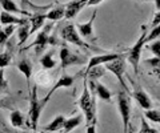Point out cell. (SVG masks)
<instances>
[{
    "label": "cell",
    "instance_id": "obj_1",
    "mask_svg": "<svg viewBox=\"0 0 160 133\" xmlns=\"http://www.w3.org/2000/svg\"><path fill=\"white\" fill-rule=\"evenodd\" d=\"M78 104L83 112V116H84V119H86L87 126L91 125V124H96V101H95V95L89 91L88 83H87L86 78H84L83 93L78 100Z\"/></svg>",
    "mask_w": 160,
    "mask_h": 133
},
{
    "label": "cell",
    "instance_id": "obj_2",
    "mask_svg": "<svg viewBox=\"0 0 160 133\" xmlns=\"http://www.w3.org/2000/svg\"><path fill=\"white\" fill-rule=\"evenodd\" d=\"M53 27H55L53 21L48 23L47 26H43V29L38 33L35 41L32 44H29V45H27L26 48H23V51L35 47V53H36V56H40L44 52V49L47 48V45H55V44L58 43V40H56V37L51 35Z\"/></svg>",
    "mask_w": 160,
    "mask_h": 133
},
{
    "label": "cell",
    "instance_id": "obj_3",
    "mask_svg": "<svg viewBox=\"0 0 160 133\" xmlns=\"http://www.w3.org/2000/svg\"><path fill=\"white\" fill-rule=\"evenodd\" d=\"M46 104L43 100L38 97V83H35L33 87L29 89V107H28V120L31 122V128L38 132V124L42 116V112Z\"/></svg>",
    "mask_w": 160,
    "mask_h": 133
},
{
    "label": "cell",
    "instance_id": "obj_4",
    "mask_svg": "<svg viewBox=\"0 0 160 133\" xmlns=\"http://www.w3.org/2000/svg\"><path fill=\"white\" fill-rule=\"evenodd\" d=\"M147 33H148L147 26H142V33H140L139 39L136 40V43H135L127 51V60L133 67L135 73L139 72L140 57H142V52H143V49H144V47H146V44H147V41H146Z\"/></svg>",
    "mask_w": 160,
    "mask_h": 133
},
{
    "label": "cell",
    "instance_id": "obj_5",
    "mask_svg": "<svg viewBox=\"0 0 160 133\" xmlns=\"http://www.w3.org/2000/svg\"><path fill=\"white\" fill-rule=\"evenodd\" d=\"M60 37H62L64 41H67L69 44H73V45H76L79 48L93 49V51L98 49V48L92 47V44H89V43L83 40L82 36L79 35L76 27H75L72 23H67V24H64V26H62V28H60Z\"/></svg>",
    "mask_w": 160,
    "mask_h": 133
},
{
    "label": "cell",
    "instance_id": "obj_6",
    "mask_svg": "<svg viewBox=\"0 0 160 133\" xmlns=\"http://www.w3.org/2000/svg\"><path fill=\"white\" fill-rule=\"evenodd\" d=\"M118 109L123 121V133H128L129 121H131V97L124 91L118 93Z\"/></svg>",
    "mask_w": 160,
    "mask_h": 133
},
{
    "label": "cell",
    "instance_id": "obj_7",
    "mask_svg": "<svg viewBox=\"0 0 160 133\" xmlns=\"http://www.w3.org/2000/svg\"><path fill=\"white\" fill-rule=\"evenodd\" d=\"M59 57H60V68H62V71H66V68L72 65H82V64L88 63V59L86 56L78 55V53L69 51L66 45H63L62 49H60Z\"/></svg>",
    "mask_w": 160,
    "mask_h": 133
},
{
    "label": "cell",
    "instance_id": "obj_8",
    "mask_svg": "<svg viewBox=\"0 0 160 133\" xmlns=\"http://www.w3.org/2000/svg\"><path fill=\"white\" fill-rule=\"evenodd\" d=\"M126 59H127V52L124 53L122 57L116 59V60L104 64V68H106V71L112 72L113 75L118 77V80H119V83H120V85L123 87L124 92L128 93L129 89H128V87H127V84H126V80H124V72H126Z\"/></svg>",
    "mask_w": 160,
    "mask_h": 133
},
{
    "label": "cell",
    "instance_id": "obj_9",
    "mask_svg": "<svg viewBox=\"0 0 160 133\" xmlns=\"http://www.w3.org/2000/svg\"><path fill=\"white\" fill-rule=\"evenodd\" d=\"M96 15H98V11L95 9L91 19H89L87 23H79L76 26V29H78L79 35L82 36V39L84 41H87L89 44H91V43H96V40H98V37L95 36V33H93V21L96 20Z\"/></svg>",
    "mask_w": 160,
    "mask_h": 133
},
{
    "label": "cell",
    "instance_id": "obj_10",
    "mask_svg": "<svg viewBox=\"0 0 160 133\" xmlns=\"http://www.w3.org/2000/svg\"><path fill=\"white\" fill-rule=\"evenodd\" d=\"M124 53H119V52H109V53H103V55H98V56H92L91 59H88V63H87V67H86V71H84V75L91 71L92 68L95 67H99V65H104L109 61H113L116 59L122 57Z\"/></svg>",
    "mask_w": 160,
    "mask_h": 133
},
{
    "label": "cell",
    "instance_id": "obj_11",
    "mask_svg": "<svg viewBox=\"0 0 160 133\" xmlns=\"http://www.w3.org/2000/svg\"><path fill=\"white\" fill-rule=\"evenodd\" d=\"M75 78H76V76H69L68 73H66V71H63L62 76H60L59 80L55 83V85L51 88L49 93L43 98V102H44V104H47V102L49 101V98H51V96L59 89V88H69V87H72L73 83H75Z\"/></svg>",
    "mask_w": 160,
    "mask_h": 133
},
{
    "label": "cell",
    "instance_id": "obj_12",
    "mask_svg": "<svg viewBox=\"0 0 160 133\" xmlns=\"http://www.w3.org/2000/svg\"><path fill=\"white\" fill-rule=\"evenodd\" d=\"M89 84V91H91L93 95H96L100 100L104 102H111L112 101V93L108 88L102 84L100 81H87Z\"/></svg>",
    "mask_w": 160,
    "mask_h": 133
},
{
    "label": "cell",
    "instance_id": "obj_13",
    "mask_svg": "<svg viewBox=\"0 0 160 133\" xmlns=\"http://www.w3.org/2000/svg\"><path fill=\"white\" fill-rule=\"evenodd\" d=\"M9 122H11L12 128H20V129H27L31 128V122L26 117L23 112H20L19 109H13L9 113Z\"/></svg>",
    "mask_w": 160,
    "mask_h": 133
},
{
    "label": "cell",
    "instance_id": "obj_14",
    "mask_svg": "<svg viewBox=\"0 0 160 133\" xmlns=\"http://www.w3.org/2000/svg\"><path fill=\"white\" fill-rule=\"evenodd\" d=\"M87 3H88V0H71L69 3L64 4V7H66V15H64V17L68 19V20L76 17L78 13L84 7H87Z\"/></svg>",
    "mask_w": 160,
    "mask_h": 133
},
{
    "label": "cell",
    "instance_id": "obj_15",
    "mask_svg": "<svg viewBox=\"0 0 160 133\" xmlns=\"http://www.w3.org/2000/svg\"><path fill=\"white\" fill-rule=\"evenodd\" d=\"M0 6H2L4 12H8V13H12V15H23L24 17L31 16L32 15L29 11H27V9L20 8L13 0H0Z\"/></svg>",
    "mask_w": 160,
    "mask_h": 133
},
{
    "label": "cell",
    "instance_id": "obj_16",
    "mask_svg": "<svg viewBox=\"0 0 160 133\" xmlns=\"http://www.w3.org/2000/svg\"><path fill=\"white\" fill-rule=\"evenodd\" d=\"M27 20H28V17H19L16 15L4 12V11H2V13H0V23L3 26H22Z\"/></svg>",
    "mask_w": 160,
    "mask_h": 133
},
{
    "label": "cell",
    "instance_id": "obj_17",
    "mask_svg": "<svg viewBox=\"0 0 160 133\" xmlns=\"http://www.w3.org/2000/svg\"><path fill=\"white\" fill-rule=\"evenodd\" d=\"M133 98L139 102V105L143 108V109H152V101L149 96L147 95V92H144V89H136L132 93Z\"/></svg>",
    "mask_w": 160,
    "mask_h": 133
},
{
    "label": "cell",
    "instance_id": "obj_18",
    "mask_svg": "<svg viewBox=\"0 0 160 133\" xmlns=\"http://www.w3.org/2000/svg\"><path fill=\"white\" fill-rule=\"evenodd\" d=\"M29 24H31V35H33L38 29L43 28L44 21H46V13L44 12H35L29 16Z\"/></svg>",
    "mask_w": 160,
    "mask_h": 133
},
{
    "label": "cell",
    "instance_id": "obj_19",
    "mask_svg": "<svg viewBox=\"0 0 160 133\" xmlns=\"http://www.w3.org/2000/svg\"><path fill=\"white\" fill-rule=\"evenodd\" d=\"M16 68L23 73L24 77L27 78V85L29 88V78H31V76H32V63H31V60L27 59V57L22 59V60L18 61Z\"/></svg>",
    "mask_w": 160,
    "mask_h": 133
},
{
    "label": "cell",
    "instance_id": "obj_20",
    "mask_svg": "<svg viewBox=\"0 0 160 133\" xmlns=\"http://www.w3.org/2000/svg\"><path fill=\"white\" fill-rule=\"evenodd\" d=\"M64 15H66V7H64V4H59V6L53 7L48 12H46V19L51 21H59L64 17Z\"/></svg>",
    "mask_w": 160,
    "mask_h": 133
},
{
    "label": "cell",
    "instance_id": "obj_21",
    "mask_svg": "<svg viewBox=\"0 0 160 133\" xmlns=\"http://www.w3.org/2000/svg\"><path fill=\"white\" fill-rule=\"evenodd\" d=\"M16 32H18L19 45H23V44L28 40V37L31 36V24H29V20H27L26 23H23L22 26H19Z\"/></svg>",
    "mask_w": 160,
    "mask_h": 133
},
{
    "label": "cell",
    "instance_id": "obj_22",
    "mask_svg": "<svg viewBox=\"0 0 160 133\" xmlns=\"http://www.w3.org/2000/svg\"><path fill=\"white\" fill-rule=\"evenodd\" d=\"M83 119H84L83 115H76L73 117H69V119H66V121H64V126H63V133L72 132L75 128H78L80 124H82Z\"/></svg>",
    "mask_w": 160,
    "mask_h": 133
},
{
    "label": "cell",
    "instance_id": "obj_23",
    "mask_svg": "<svg viewBox=\"0 0 160 133\" xmlns=\"http://www.w3.org/2000/svg\"><path fill=\"white\" fill-rule=\"evenodd\" d=\"M64 121H66V117H64L63 115H59V116L55 117V119L49 122L48 125L44 126L43 131L44 132H59V131H63Z\"/></svg>",
    "mask_w": 160,
    "mask_h": 133
},
{
    "label": "cell",
    "instance_id": "obj_24",
    "mask_svg": "<svg viewBox=\"0 0 160 133\" xmlns=\"http://www.w3.org/2000/svg\"><path fill=\"white\" fill-rule=\"evenodd\" d=\"M56 60L53 59V51L44 53L40 59V65L43 67V69H52V68L56 67Z\"/></svg>",
    "mask_w": 160,
    "mask_h": 133
},
{
    "label": "cell",
    "instance_id": "obj_25",
    "mask_svg": "<svg viewBox=\"0 0 160 133\" xmlns=\"http://www.w3.org/2000/svg\"><path fill=\"white\" fill-rule=\"evenodd\" d=\"M104 73H106V68H103L102 65H99V67L92 68L91 71H88L86 75H84V78H86L87 81H96L98 78H100L104 75Z\"/></svg>",
    "mask_w": 160,
    "mask_h": 133
},
{
    "label": "cell",
    "instance_id": "obj_26",
    "mask_svg": "<svg viewBox=\"0 0 160 133\" xmlns=\"http://www.w3.org/2000/svg\"><path fill=\"white\" fill-rule=\"evenodd\" d=\"M15 29H16V26H6L0 28V45H4L8 41V39L15 32Z\"/></svg>",
    "mask_w": 160,
    "mask_h": 133
},
{
    "label": "cell",
    "instance_id": "obj_27",
    "mask_svg": "<svg viewBox=\"0 0 160 133\" xmlns=\"http://www.w3.org/2000/svg\"><path fill=\"white\" fill-rule=\"evenodd\" d=\"M18 101V97L13 95H8L7 97L0 98V109H9L13 111V104Z\"/></svg>",
    "mask_w": 160,
    "mask_h": 133
},
{
    "label": "cell",
    "instance_id": "obj_28",
    "mask_svg": "<svg viewBox=\"0 0 160 133\" xmlns=\"http://www.w3.org/2000/svg\"><path fill=\"white\" fill-rule=\"evenodd\" d=\"M0 95H9V85L6 78L4 68H0Z\"/></svg>",
    "mask_w": 160,
    "mask_h": 133
},
{
    "label": "cell",
    "instance_id": "obj_29",
    "mask_svg": "<svg viewBox=\"0 0 160 133\" xmlns=\"http://www.w3.org/2000/svg\"><path fill=\"white\" fill-rule=\"evenodd\" d=\"M20 3H22V6H27L29 8H32L35 12H46L47 9H49L53 6V4H48V6H36V4H33L31 0H20Z\"/></svg>",
    "mask_w": 160,
    "mask_h": 133
},
{
    "label": "cell",
    "instance_id": "obj_30",
    "mask_svg": "<svg viewBox=\"0 0 160 133\" xmlns=\"http://www.w3.org/2000/svg\"><path fill=\"white\" fill-rule=\"evenodd\" d=\"M12 63V52L11 49H7L0 53V68H6Z\"/></svg>",
    "mask_w": 160,
    "mask_h": 133
},
{
    "label": "cell",
    "instance_id": "obj_31",
    "mask_svg": "<svg viewBox=\"0 0 160 133\" xmlns=\"http://www.w3.org/2000/svg\"><path fill=\"white\" fill-rule=\"evenodd\" d=\"M146 48L149 49L153 56L158 59V60H160V39L159 40H153V41H149L146 44Z\"/></svg>",
    "mask_w": 160,
    "mask_h": 133
},
{
    "label": "cell",
    "instance_id": "obj_32",
    "mask_svg": "<svg viewBox=\"0 0 160 133\" xmlns=\"http://www.w3.org/2000/svg\"><path fill=\"white\" fill-rule=\"evenodd\" d=\"M144 116L151 122H158V124H160V109H147L144 112Z\"/></svg>",
    "mask_w": 160,
    "mask_h": 133
},
{
    "label": "cell",
    "instance_id": "obj_33",
    "mask_svg": "<svg viewBox=\"0 0 160 133\" xmlns=\"http://www.w3.org/2000/svg\"><path fill=\"white\" fill-rule=\"evenodd\" d=\"M158 37H160V24L156 27H153L151 31H149L147 33V37H146V41L149 43V41H153V40H156Z\"/></svg>",
    "mask_w": 160,
    "mask_h": 133
},
{
    "label": "cell",
    "instance_id": "obj_34",
    "mask_svg": "<svg viewBox=\"0 0 160 133\" xmlns=\"http://www.w3.org/2000/svg\"><path fill=\"white\" fill-rule=\"evenodd\" d=\"M139 133H159V131L155 129V128H152V126H149V124L144 120V117H143L142 119V128H140Z\"/></svg>",
    "mask_w": 160,
    "mask_h": 133
},
{
    "label": "cell",
    "instance_id": "obj_35",
    "mask_svg": "<svg viewBox=\"0 0 160 133\" xmlns=\"http://www.w3.org/2000/svg\"><path fill=\"white\" fill-rule=\"evenodd\" d=\"M0 133H15L12 131V128L6 122V120H4L2 113H0Z\"/></svg>",
    "mask_w": 160,
    "mask_h": 133
},
{
    "label": "cell",
    "instance_id": "obj_36",
    "mask_svg": "<svg viewBox=\"0 0 160 133\" xmlns=\"http://www.w3.org/2000/svg\"><path fill=\"white\" fill-rule=\"evenodd\" d=\"M159 24H160V11H158L156 13H155V16H153L152 21H151V27L153 28V27L159 26Z\"/></svg>",
    "mask_w": 160,
    "mask_h": 133
},
{
    "label": "cell",
    "instance_id": "obj_37",
    "mask_svg": "<svg viewBox=\"0 0 160 133\" xmlns=\"http://www.w3.org/2000/svg\"><path fill=\"white\" fill-rule=\"evenodd\" d=\"M87 133H96V124H91L87 126Z\"/></svg>",
    "mask_w": 160,
    "mask_h": 133
},
{
    "label": "cell",
    "instance_id": "obj_38",
    "mask_svg": "<svg viewBox=\"0 0 160 133\" xmlns=\"http://www.w3.org/2000/svg\"><path fill=\"white\" fill-rule=\"evenodd\" d=\"M103 2H104V0H88L87 6H98V4L103 3Z\"/></svg>",
    "mask_w": 160,
    "mask_h": 133
},
{
    "label": "cell",
    "instance_id": "obj_39",
    "mask_svg": "<svg viewBox=\"0 0 160 133\" xmlns=\"http://www.w3.org/2000/svg\"><path fill=\"white\" fill-rule=\"evenodd\" d=\"M155 7L158 8V11H160V0H155Z\"/></svg>",
    "mask_w": 160,
    "mask_h": 133
},
{
    "label": "cell",
    "instance_id": "obj_40",
    "mask_svg": "<svg viewBox=\"0 0 160 133\" xmlns=\"http://www.w3.org/2000/svg\"><path fill=\"white\" fill-rule=\"evenodd\" d=\"M146 2H151V0H146Z\"/></svg>",
    "mask_w": 160,
    "mask_h": 133
},
{
    "label": "cell",
    "instance_id": "obj_41",
    "mask_svg": "<svg viewBox=\"0 0 160 133\" xmlns=\"http://www.w3.org/2000/svg\"><path fill=\"white\" fill-rule=\"evenodd\" d=\"M35 133H39V132H35Z\"/></svg>",
    "mask_w": 160,
    "mask_h": 133
}]
</instances>
